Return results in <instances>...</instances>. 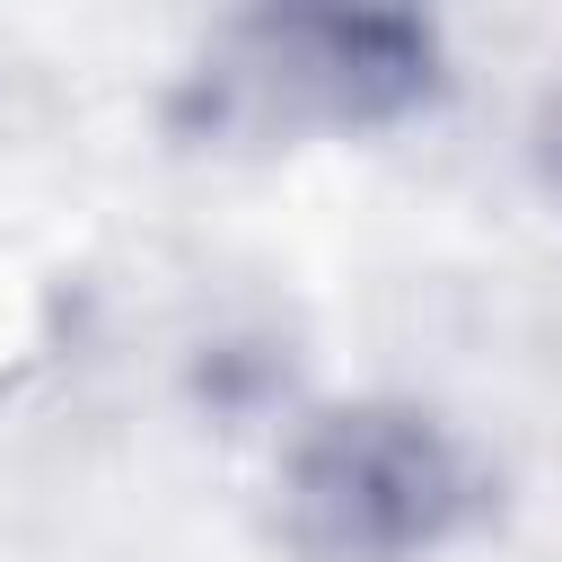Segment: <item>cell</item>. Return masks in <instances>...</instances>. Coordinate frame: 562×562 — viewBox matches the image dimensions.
Instances as JSON below:
<instances>
[{
    "instance_id": "obj_2",
    "label": "cell",
    "mask_w": 562,
    "mask_h": 562,
    "mask_svg": "<svg viewBox=\"0 0 562 562\" xmlns=\"http://www.w3.org/2000/svg\"><path fill=\"white\" fill-rule=\"evenodd\" d=\"M483 509V474L422 404H334L281 448V544L299 562H422Z\"/></svg>"
},
{
    "instance_id": "obj_1",
    "label": "cell",
    "mask_w": 562,
    "mask_h": 562,
    "mask_svg": "<svg viewBox=\"0 0 562 562\" xmlns=\"http://www.w3.org/2000/svg\"><path fill=\"white\" fill-rule=\"evenodd\" d=\"M448 88L439 26L413 9H255L228 18L176 123L193 140H281V132H386Z\"/></svg>"
},
{
    "instance_id": "obj_3",
    "label": "cell",
    "mask_w": 562,
    "mask_h": 562,
    "mask_svg": "<svg viewBox=\"0 0 562 562\" xmlns=\"http://www.w3.org/2000/svg\"><path fill=\"white\" fill-rule=\"evenodd\" d=\"M544 184H553V202H562V114L544 123Z\"/></svg>"
}]
</instances>
